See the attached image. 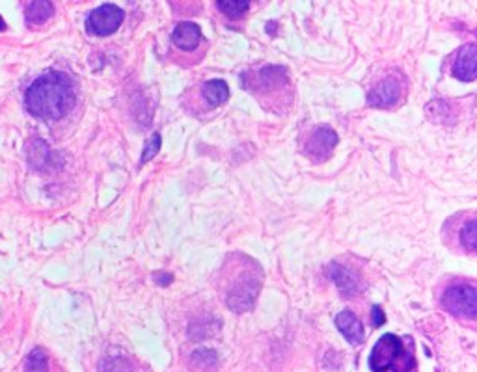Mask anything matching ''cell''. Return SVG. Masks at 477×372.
<instances>
[{"label":"cell","mask_w":477,"mask_h":372,"mask_svg":"<svg viewBox=\"0 0 477 372\" xmlns=\"http://www.w3.org/2000/svg\"><path fill=\"white\" fill-rule=\"evenodd\" d=\"M75 103L73 81L60 71H49L38 76L24 95V105L30 114L43 121H58L73 110Z\"/></svg>","instance_id":"obj_1"},{"label":"cell","mask_w":477,"mask_h":372,"mask_svg":"<svg viewBox=\"0 0 477 372\" xmlns=\"http://www.w3.org/2000/svg\"><path fill=\"white\" fill-rule=\"evenodd\" d=\"M412 365V355L405 352L403 341L394 333L378 339L369 354V369L373 372H407Z\"/></svg>","instance_id":"obj_2"},{"label":"cell","mask_w":477,"mask_h":372,"mask_svg":"<svg viewBox=\"0 0 477 372\" xmlns=\"http://www.w3.org/2000/svg\"><path fill=\"white\" fill-rule=\"evenodd\" d=\"M442 305L460 319H477V289L470 285H453L444 292Z\"/></svg>","instance_id":"obj_3"},{"label":"cell","mask_w":477,"mask_h":372,"mask_svg":"<svg viewBox=\"0 0 477 372\" xmlns=\"http://www.w3.org/2000/svg\"><path fill=\"white\" fill-rule=\"evenodd\" d=\"M123 17H125V13L120 6H116V4H103V6L95 8L93 12H90L86 28L90 34L105 37V35L114 34L122 26Z\"/></svg>","instance_id":"obj_4"},{"label":"cell","mask_w":477,"mask_h":372,"mask_svg":"<svg viewBox=\"0 0 477 372\" xmlns=\"http://www.w3.org/2000/svg\"><path fill=\"white\" fill-rule=\"evenodd\" d=\"M259 294V279L254 276H243L232 287L229 296H227V307L235 313H245L254 307V303Z\"/></svg>","instance_id":"obj_5"},{"label":"cell","mask_w":477,"mask_h":372,"mask_svg":"<svg viewBox=\"0 0 477 372\" xmlns=\"http://www.w3.org/2000/svg\"><path fill=\"white\" fill-rule=\"evenodd\" d=\"M336 144H338V134L334 133L330 127H317L306 144V155L314 158L315 162H321V160L330 157Z\"/></svg>","instance_id":"obj_6"},{"label":"cell","mask_w":477,"mask_h":372,"mask_svg":"<svg viewBox=\"0 0 477 372\" xmlns=\"http://www.w3.org/2000/svg\"><path fill=\"white\" fill-rule=\"evenodd\" d=\"M453 75L462 82H471L477 78V46L462 45L457 53L453 64Z\"/></svg>","instance_id":"obj_7"},{"label":"cell","mask_w":477,"mask_h":372,"mask_svg":"<svg viewBox=\"0 0 477 372\" xmlns=\"http://www.w3.org/2000/svg\"><path fill=\"white\" fill-rule=\"evenodd\" d=\"M336 326H338L339 333H341L350 344L360 346V344L364 343V339H366L364 326H362L360 319H358L353 311H341L339 314H336Z\"/></svg>","instance_id":"obj_8"},{"label":"cell","mask_w":477,"mask_h":372,"mask_svg":"<svg viewBox=\"0 0 477 372\" xmlns=\"http://www.w3.org/2000/svg\"><path fill=\"white\" fill-rule=\"evenodd\" d=\"M172 41L181 51H194L202 41V28L196 23L183 21L172 32Z\"/></svg>","instance_id":"obj_9"},{"label":"cell","mask_w":477,"mask_h":372,"mask_svg":"<svg viewBox=\"0 0 477 372\" xmlns=\"http://www.w3.org/2000/svg\"><path fill=\"white\" fill-rule=\"evenodd\" d=\"M397 97H399V82L390 76L367 93V103L380 108V106H391L397 101Z\"/></svg>","instance_id":"obj_10"},{"label":"cell","mask_w":477,"mask_h":372,"mask_svg":"<svg viewBox=\"0 0 477 372\" xmlns=\"http://www.w3.org/2000/svg\"><path fill=\"white\" fill-rule=\"evenodd\" d=\"M326 273L343 292H355L358 289V278L349 268L341 267V264H330Z\"/></svg>","instance_id":"obj_11"},{"label":"cell","mask_w":477,"mask_h":372,"mask_svg":"<svg viewBox=\"0 0 477 372\" xmlns=\"http://www.w3.org/2000/svg\"><path fill=\"white\" fill-rule=\"evenodd\" d=\"M202 93H204V99L207 101L209 106H220L229 99V87L220 78L205 82L204 87H202Z\"/></svg>","instance_id":"obj_12"},{"label":"cell","mask_w":477,"mask_h":372,"mask_svg":"<svg viewBox=\"0 0 477 372\" xmlns=\"http://www.w3.org/2000/svg\"><path fill=\"white\" fill-rule=\"evenodd\" d=\"M26 23L29 24H43L47 23L49 19L54 15V4L53 2H45V0H35V2H30L26 6Z\"/></svg>","instance_id":"obj_13"},{"label":"cell","mask_w":477,"mask_h":372,"mask_svg":"<svg viewBox=\"0 0 477 372\" xmlns=\"http://www.w3.org/2000/svg\"><path fill=\"white\" fill-rule=\"evenodd\" d=\"M24 372H49V357L45 350H32L24 361Z\"/></svg>","instance_id":"obj_14"},{"label":"cell","mask_w":477,"mask_h":372,"mask_svg":"<svg viewBox=\"0 0 477 372\" xmlns=\"http://www.w3.org/2000/svg\"><path fill=\"white\" fill-rule=\"evenodd\" d=\"M216 6L222 13H226L227 17L239 19L248 12L250 4L246 0H220V2H216Z\"/></svg>","instance_id":"obj_15"},{"label":"cell","mask_w":477,"mask_h":372,"mask_svg":"<svg viewBox=\"0 0 477 372\" xmlns=\"http://www.w3.org/2000/svg\"><path fill=\"white\" fill-rule=\"evenodd\" d=\"M459 239H460V244L464 246L466 250H470V251L477 250V220H470L468 223L462 226Z\"/></svg>","instance_id":"obj_16"},{"label":"cell","mask_w":477,"mask_h":372,"mask_svg":"<svg viewBox=\"0 0 477 372\" xmlns=\"http://www.w3.org/2000/svg\"><path fill=\"white\" fill-rule=\"evenodd\" d=\"M161 144H163V138H161V134L153 133L152 136H149V140H147L146 147H144V153H142L140 164H146L147 160H152V158L155 157L159 151H161Z\"/></svg>","instance_id":"obj_17"},{"label":"cell","mask_w":477,"mask_h":372,"mask_svg":"<svg viewBox=\"0 0 477 372\" xmlns=\"http://www.w3.org/2000/svg\"><path fill=\"white\" fill-rule=\"evenodd\" d=\"M193 363L198 366H213L216 363V352L209 348H200L193 354Z\"/></svg>","instance_id":"obj_18"},{"label":"cell","mask_w":477,"mask_h":372,"mask_svg":"<svg viewBox=\"0 0 477 372\" xmlns=\"http://www.w3.org/2000/svg\"><path fill=\"white\" fill-rule=\"evenodd\" d=\"M385 313H382V309L378 307V305H375L373 307V326H382L385 324Z\"/></svg>","instance_id":"obj_19"},{"label":"cell","mask_w":477,"mask_h":372,"mask_svg":"<svg viewBox=\"0 0 477 372\" xmlns=\"http://www.w3.org/2000/svg\"><path fill=\"white\" fill-rule=\"evenodd\" d=\"M155 279H157L161 285H164V283H170V281H172V276H155Z\"/></svg>","instance_id":"obj_20"},{"label":"cell","mask_w":477,"mask_h":372,"mask_svg":"<svg viewBox=\"0 0 477 372\" xmlns=\"http://www.w3.org/2000/svg\"><path fill=\"white\" fill-rule=\"evenodd\" d=\"M4 28H6V23H4V19L0 17V32H2Z\"/></svg>","instance_id":"obj_21"}]
</instances>
